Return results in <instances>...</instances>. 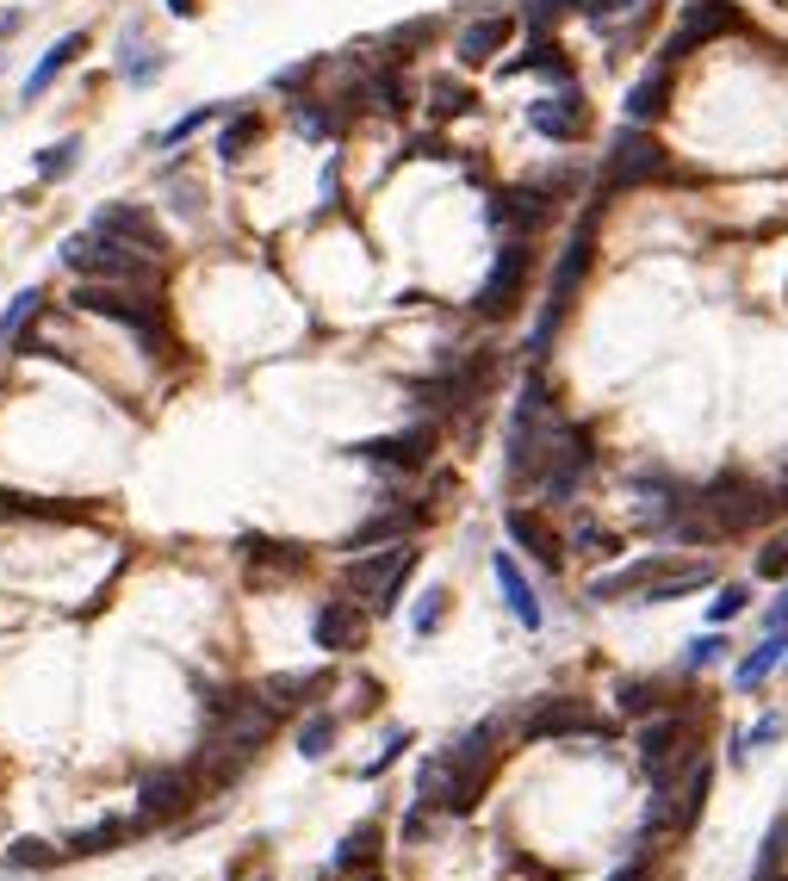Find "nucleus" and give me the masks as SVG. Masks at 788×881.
Masks as SVG:
<instances>
[{"instance_id":"29","label":"nucleus","mask_w":788,"mask_h":881,"mask_svg":"<svg viewBox=\"0 0 788 881\" xmlns=\"http://www.w3.org/2000/svg\"><path fill=\"white\" fill-rule=\"evenodd\" d=\"M81 50H87V38H81V32L56 38V44H50L44 56H38V69H32V75H25V100L50 94V81L63 75V69H69V63H75V56H81Z\"/></svg>"},{"instance_id":"22","label":"nucleus","mask_w":788,"mask_h":881,"mask_svg":"<svg viewBox=\"0 0 788 881\" xmlns=\"http://www.w3.org/2000/svg\"><path fill=\"white\" fill-rule=\"evenodd\" d=\"M509 38H516V19H509V13H485V19H473V25L454 38V56L466 69H485L490 56H504Z\"/></svg>"},{"instance_id":"33","label":"nucleus","mask_w":788,"mask_h":881,"mask_svg":"<svg viewBox=\"0 0 788 881\" xmlns=\"http://www.w3.org/2000/svg\"><path fill=\"white\" fill-rule=\"evenodd\" d=\"M726 652H733V640H726V628H708V633H695L690 645H683V677H695V671H714V664L726 659Z\"/></svg>"},{"instance_id":"18","label":"nucleus","mask_w":788,"mask_h":881,"mask_svg":"<svg viewBox=\"0 0 788 881\" xmlns=\"http://www.w3.org/2000/svg\"><path fill=\"white\" fill-rule=\"evenodd\" d=\"M720 583V566L714 559H671V566L659 571V578L646 583V597H640V609H652V602H683V597H702V590H714Z\"/></svg>"},{"instance_id":"11","label":"nucleus","mask_w":788,"mask_h":881,"mask_svg":"<svg viewBox=\"0 0 788 881\" xmlns=\"http://www.w3.org/2000/svg\"><path fill=\"white\" fill-rule=\"evenodd\" d=\"M528 131L547 143H583L590 137V94H583L578 81H559L552 94H540L528 106Z\"/></svg>"},{"instance_id":"10","label":"nucleus","mask_w":788,"mask_h":881,"mask_svg":"<svg viewBox=\"0 0 788 881\" xmlns=\"http://www.w3.org/2000/svg\"><path fill=\"white\" fill-rule=\"evenodd\" d=\"M442 447V428L435 423H411L397 428V435H373V441H354L348 459H361V466H379V473H423L428 459Z\"/></svg>"},{"instance_id":"53","label":"nucleus","mask_w":788,"mask_h":881,"mask_svg":"<svg viewBox=\"0 0 788 881\" xmlns=\"http://www.w3.org/2000/svg\"><path fill=\"white\" fill-rule=\"evenodd\" d=\"M342 881H385L379 869H354V875H342Z\"/></svg>"},{"instance_id":"26","label":"nucleus","mask_w":788,"mask_h":881,"mask_svg":"<svg viewBox=\"0 0 788 881\" xmlns=\"http://www.w3.org/2000/svg\"><path fill=\"white\" fill-rule=\"evenodd\" d=\"M615 708L628 714V721H652V714H664V708H683V695H671V677H621Z\"/></svg>"},{"instance_id":"40","label":"nucleus","mask_w":788,"mask_h":881,"mask_svg":"<svg viewBox=\"0 0 788 881\" xmlns=\"http://www.w3.org/2000/svg\"><path fill=\"white\" fill-rule=\"evenodd\" d=\"M751 578H770V583H782V578H788V528H776V535L764 540V552H757Z\"/></svg>"},{"instance_id":"6","label":"nucleus","mask_w":788,"mask_h":881,"mask_svg":"<svg viewBox=\"0 0 788 881\" xmlns=\"http://www.w3.org/2000/svg\"><path fill=\"white\" fill-rule=\"evenodd\" d=\"M416 566H423V552H416V540H392V547H366L354 552L342 566V583L354 590L361 602H373L379 614H392L397 602H404V583L416 578Z\"/></svg>"},{"instance_id":"36","label":"nucleus","mask_w":788,"mask_h":881,"mask_svg":"<svg viewBox=\"0 0 788 881\" xmlns=\"http://www.w3.org/2000/svg\"><path fill=\"white\" fill-rule=\"evenodd\" d=\"M442 621H447V590L442 583H428L423 597H416V609H411V633L428 640V633H442Z\"/></svg>"},{"instance_id":"42","label":"nucleus","mask_w":788,"mask_h":881,"mask_svg":"<svg viewBox=\"0 0 788 881\" xmlns=\"http://www.w3.org/2000/svg\"><path fill=\"white\" fill-rule=\"evenodd\" d=\"M81 162V137H63V143H50L44 156H38V180H63L69 168Z\"/></svg>"},{"instance_id":"14","label":"nucleus","mask_w":788,"mask_h":881,"mask_svg":"<svg viewBox=\"0 0 788 881\" xmlns=\"http://www.w3.org/2000/svg\"><path fill=\"white\" fill-rule=\"evenodd\" d=\"M199 795V770H180V764H168V770H143L137 782V813L143 819H180V807Z\"/></svg>"},{"instance_id":"39","label":"nucleus","mask_w":788,"mask_h":881,"mask_svg":"<svg viewBox=\"0 0 788 881\" xmlns=\"http://www.w3.org/2000/svg\"><path fill=\"white\" fill-rule=\"evenodd\" d=\"M478 100H473V87H459V81H435L428 87V112L435 118H459V112H473Z\"/></svg>"},{"instance_id":"15","label":"nucleus","mask_w":788,"mask_h":881,"mask_svg":"<svg viewBox=\"0 0 788 881\" xmlns=\"http://www.w3.org/2000/svg\"><path fill=\"white\" fill-rule=\"evenodd\" d=\"M361 640H366L361 597H354V602H348V597L317 602V614H311V645H317V652H354Z\"/></svg>"},{"instance_id":"24","label":"nucleus","mask_w":788,"mask_h":881,"mask_svg":"<svg viewBox=\"0 0 788 881\" xmlns=\"http://www.w3.org/2000/svg\"><path fill=\"white\" fill-rule=\"evenodd\" d=\"M708 788H714V757L702 752L683 770V782H677V807H671V832L677 838H690L695 826H702V807H708Z\"/></svg>"},{"instance_id":"35","label":"nucleus","mask_w":788,"mask_h":881,"mask_svg":"<svg viewBox=\"0 0 788 881\" xmlns=\"http://www.w3.org/2000/svg\"><path fill=\"white\" fill-rule=\"evenodd\" d=\"M751 602H757V597H751V583H739V578H733V583H714L708 628H733V621H739V614L751 609Z\"/></svg>"},{"instance_id":"13","label":"nucleus","mask_w":788,"mask_h":881,"mask_svg":"<svg viewBox=\"0 0 788 881\" xmlns=\"http://www.w3.org/2000/svg\"><path fill=\"white\" fill-rule=\"evenodd\" d=\"M552 211H559V193L552 187H504L490 199V224L509 230V237H535Z\"/></svg>"},{"instance_id":"3","label":"nucleus","mask_w":788,"mask_h":881,"mask_svg":"<svg viewBox=\"0 0 788 881\" xmlns=\"http://www.w3.org/2000/svg\"><path fill=\"white\" fill-rule=\"evenodd\" d=\"M63 268L81 273V280H106V286H149L156 280V255L137 249V242H118L106 230H81V237L63 242Z\"/></svg>"},{"instance_id":"31","label":"nucleus","mask_w":788,"mask_h":881,"mask_svg":"<svg viewBox=\"0 0 788 881\" xmlns=\"http://www.w3.org/2000/svg\"><path fill=\"white\" fill-rule=\"evenodd\" d=\"M504 75H552V81H571V63H566V50L552 44V38H535V44L521 50L516 63H504Z\"/></svg>"},{"instance_id":"34","label":"nucleus","mask_w":788,"mask_h":881,"mask_svg":"<svg viewBox=\"0 0 788 881\" xmlns=\"http://www.w3.org/2000/svg\"><path fill=\"white\" fill-rule=\"evenodd\" d=\"M255 143H261V112H237V118L218 131V156L224 162H242Z\"/></svg>"},{"instance_id":"38","label":"nucleus","mask_w":788,"mask_h":881,"mask_svg":"<svg viewBox=\"0 0 788 881\" xmlns=\"http://www.w3.org/2000/svg\"><path fill=\"white\" fill-rule=\"evenodd\" d=\"M69 850H56V844H44V838H19L13 850H7V869H56Z\"/></svg>"},{"instance_id":"46","label":"nucleus","mask_w":788,"mask_h":881,"mask_svg":"<svg viewBox=\"0 0 788 881\" xmlns=\"http://www.w3.org/2000/svg\"><path fill=\"white\" fill-rule=\"evenodd\" d=\"M404 752H411V733H404V726H392V733H385V752H379V757L366 764L361 776H366V782H373V776H385V770H392V764H397Z\"/></svg>"},{"instance_id":"5","label":"nucleus","mask_w":788,"mask_h":881,"mask_svg":"<svg viewBox=\"0 0 788 881\" xmlns=\"http://www.w3.org/2000/svg\"><path fill=\"white\" fill-rule=\"evenodd\" d=\"M702 509L720 521L726 540H745L751 528H770V521H782V497H776V490H764V485H751L739 466H726V473H714L708 485H702Z\"/></svg>"},{"instance_id":"49","label":"nucleus","mask_w":788,"mask_h":881,"mask_svg":"<svg viewBox=\"0 0 788 881\" xmlns=\"http://www.w3.org/2000/svg\"><path fill=\"white\" fill-rule=\"evenodd\" d=\"M317 75H323V56H317V63H299V69H286V75H273V87H280V94H299V87H311Z\"/></svg>"},{"instance_id":"19","label":"nucleus","mask_w":788,"mask_h":881,"mask_svg":"<svg viewBox=\"0 0 788 881\" xmlns=\"http://www.w3.org/2000/svg\"><path fill=\"white\" fill-rule=\"evenodd\" d=\"M428 521V504H385V509H373V516L361 521V528H354V535H348V552H366V547H392V540H411L416 528H423Z\"/></svg>"},{"instance_id":"2","label":"nucleus","mask_w":788,"mask_h":881,"mask_svg":"<svg viewBox=\"0 0 788 881\" xmlns=\"http://www.w3.org/2000/svg\"><path fill=\"white\" fill-rule=\"evenodd\" d=\"M590 261H597V230H590V218L571 230V242L559 249V261H552V280H547V304H540L535 330H528V361H547L552 335H559V323L571 317V299L583 292V280H590Z\"/></svg>"},{"instance_id":"44","label":"nucleus","mask_w":788,"mask_h":881,"mask_svg":"<svg viewBox=\"0 0 788 881\" xmlns=\"http://www.w3.org/2000/svg\"><path fill=\"white\" fill-rule=\"evenodd\" d=\"M571 547H583V552H597V559H615V552H621V540L609 535V528H597V521L583 516L578 528H571Z\"/></svg>"},{"instance_id":"8","label":"nucleus","mask_w":788,"mask_h":881,"mask_svg":"<svg viewBox=\"0 0 788 881\" xmlns=\"http://www.w3.org/2000/svg\"><path fill=\"white\" fill-rule=\"evenodd\" d=\"M528 273H535V237H504V249H497V261H490L485 286H478L473 311L485 317V323L516 317L521 299H528Z\"/></svg>"},{"instance_id":"28","label":"nucleus","mask_w":788,"mask_h":881,"mask_svg":"<svg viewBox=\"0 0 788 881\" xmlns=\"http://www.w3.org/2000/svg\"><path fill=\"white\" fill-rule=\"evenodd\" d=\"M379 844H385V826H379V819H361V826H354V832L335 844V869H342V875H354V869H373V863H379Z\"/></svg>"},{"instance_id":"21","label":"nucleus","mask_w":788,"mask_h":881,"mask_svg":"<svg viewBox=\"0 0 788 881\" xmlns=\"http://www.w3.org/2000/svg\"><path fill=\"white\" fill-rule=\"evenodd\" d=\"M782 659H788V633H757V640L739 652V664H733V690L757 695L776 671H782Z\"/></svg>"},{"instance_id":"30","label":"nucleus","mask_w":788,"mask_h":881,"mask_svg":"<svg viewBox=\"0 0 788 881\" xmlns=\"http://www.w3.org/2000/svg\"><path fill=\"white\" fill-rule=\"evenodd\" d=\"M143 819H125V813H112V819H100V826H87V832H75L69 838V857H100V850H112V844H125L131 832H137Z\"/></svg>"},{"instance_id":"17","label":"nucleus","mask_w":788,"mask_h":881,"mask_svg":"<svg viewBox=\"0 0 788 881\" xmlns=\"http://www.w3.org/2000/svg\"><path fill=\"white\" fill-rule=\"evenodd\" d=\"M671 559H677V552H640L633 566H621V571H609V578H590V583H583V602H628V597L640 602V597H646V583L659 578Z\"/></svg>"},{"instance_id":"4","label":"nucleus","mask_w":788,"mask_h":881,"mask_svg":"<svg viewBox=\"0 0 788 881\" xmlns=\"http://www.w3.org/2000/svg\"><path fill=\"white\" fill-rule=\"evenodd\" d=\"M75 304L81 311L106 317V323H125L149 354H168V317H162L156 292L149 286H106V280H81L75 286Z\"/></svg>"},{"instance_id":"7","label":"nucleus","mask_w":788,"mask_h":881,"mask_svg":"<svg viewBox=\"0 0 788 881\" xmlns=\"http://www.w3.org/2000/svg\"><path fill=\"white\" fill-rule=\"evenodd\" d=\"M671 174V156H664V143L652 137V125H621L615 143H609V156L597 168V205L615 199V193H633V187H652Z\"/></svg>"},{"instance_id":"45","label":"nucleus","mask_w":788,"mask_h":881,"mask_svg":"<svg viewBox=\"0 0 788 881\" xmlns=\"http://www.w3.org/2000/svg\"><path fill=\"white\" fill-rule=\"evenodd\" d=\"M38 304H44V292H38V286H25V292L7 304V317H0V342H13L19 323H25V317H38Z\"/></svg>"},{"instance_id":"27","label":"nucleus","mask_w":788,"mask_h":881,"mask_svg":"<svg viewBox=\"0 0 788 881\" xmlns=\"http://www.w3.org/2000/svg\"><path fill=\"white\" fill-rule=\"evenodd\" d=\"M323 690H330V671H292V677H268V683H261V695H268L273 714L304 708V702H311V695H323Z\"/></svg>"},{"instance_id":"37","label":"nucleus","mask_w":788,"mask_h":881,"mask_svg":"<svg viewBox=\"0 0 788 881\" xmlns=\"http://www.w3.org/2000/svg\"><path fill=\"white\" fill-rule=\"evenodd\" d=\"M292 125H299L304 137H335V131H342V112H330V100H299V106H292Z\"/></svg>"},{"instance_id":"52","label":"nucleus","mask_w":788,"mask_h":881,"mask_svg":"<svg viewBox=\"0 0 788 881\" xmlns=\"http://www.w3.org/2000/svg\"><path fill=\"white\" fill-rule=\"evenodd\" d=\"M168 13H180V19H193V13H199V0H168Z\"/></svg>"},{"instance_id":"16","label":"nucleus","mask_w":788,"mask_h":881,"mask_svg":"<svg viewBox=\"0 0 788 881\" xmlns=\"http://www.w3.org/2000/svg\"><path fill=\"white\" fill-rule=\"evenodd\" d=\"M504 535L516 552H528L540 571H559L566 566V540L552 535V521L540 516V509H504Z\"/></svg>"},{"instance_id":"43","label":"nucleus","mask_w":788,"mask_h":881,"mask_svg":"<svg viewBox=\"0 0 788 881\" xmlns=\"http://www.w3.org/2000/svg\"><path fill=\"white\" fill-rule=\"evenodd\" d=\"M211 118H218V106H193V112H187V118H174V125H168V131H162V137H156V143H162V149H180V143H187V137H199V131H206V125H211Z\"/></svg>"},{"instance_id":"1","label":"nucleus","mask_w":788,"mask_h":881,"mask_svg":"<svg viewBox=\"0 0 788 881\" xmlns=\"http://www.w3.org/2000/svg\"><path fill=\"white\" fill-rule=\"evenodd\" d=\"M633 752H640V770H646L652 788H677L683 770H690L708 745H702V721H695V708L683 702V708H664V714H652V721H640Z\"/></svg>"},{"instance_id":"12","label":"nucleus","mask_w":788,"mask_h":881,"mask_svg":"<svg viewBox=\"0 0 788 881\" xmlns=\"http://www.w3.org/2000/svg\"><path fill=\"white\" fill-rule=\"evenodd\" d=\"M739 25H745V19L733 13V0H690V7L677 13V32L659 44V63L677 69L695 44H714L720 32H739Z\"/></svg>"},{"instance_id":"48","label":"nucleus","mask_w":788,"mask_h":881,"mask_svg":"<svg viewBox=\"0 0 788 881\" xmlns=\"http://www.w3.org/2000/svg\"><path fill=\"white\" fill-rule=\"evenodd\" d=\"M156 75H162V50H143L137 63L125 56V81H131V87H149Z\"/></svg>"},{"instance_id":"25","label":"nucleus","mask_w":788,"mask_h":881,"mask_svg":"<svg viewBox=\"0 0 788 881\" xmlns=\"http://www.w3.org/2000/svg\"><path fill=\"white\" fill-rule=\"evenodd\" d=\"M94 230H106V237H118V242H137V249H149V255L168 249V242H162V230H156V218H149L143 205H100V211H94Z\"/></svg>"},{"instance_id":"32","label":"nucleus","mask_w":788,"mask_h":881,"mask_svg":"<svg viewBox=\"0 0 788 881\" xmlns=\"http://www.w3.org/2000/svg\"><path fill=\"white\" fill-rule=\"evenodd\" d=\"M335 733H342V721H335L330 708H311L299 721V757H311V764H317V757H330Z\"/></svg>"},{"instance_id":"54","label":"nucleus","mask_w":788,"mask_h":881,"mask_svg":"<svg viewBox=\"0 0 788 881\" xmlns=\"http://www.w3.org/2000/svg\"><path fill=\"white\" fill-rule=\"evenodd\" d=\"M770 826H776V832H782V844H788V813H782V819H770Z\"/></svg>"},{"instance_id":"47","label":"nucleus","mask_w":788,"mask_h":881,"mask_svg":"<svg viewBox=\"0 0 788 881\" xmlns=\"http://www.w3.org/2000/svg\"><path fill=\"white\" fill-rule=\"evenodd\" d=\"M782 733H788V721H782V714H764V721H757L751 733H745V752H770V745L782 739Z\"/></svg>"},{"instance_id":"50","label":"nucleus","mask_w":788,"mask_h":881,"mask_svg":"<svg viewBox=\"0 0 788 881\" xmlns=\"http://www.w3.org/2000/svg\"><path fill=\"white\" fill-rule=\"evenodd\" d=\"M609 881H652V863H646V850H628V863L615 869Z\"/></svg>"},{"instance_id":"41","label":"nucleus","mask_w":788,"mask_h":881,"mask_svg":"<svg viewBox=\"0 0 788 881\" xmlns=\"http://www.w3.org/2000/svg\"><path fill=\"white\" fill-rule=\"evenodd\" d=\"M428 38H435V19H411V25H397L385 38V50H392V63H411V50H423Z\"/></svg>"},{"instance_id":"23","label":"nucleus","mask_w":788,"mask_h":881,"mask_svg":"<svg viewBox=\"0 0 788 881\" xmlns=\"http://www.w3.org/2000/svg\"><path fill=\"white\" fill-rule=\"evenodd\" d=\"M671 87H677V69L652 63L646 75L628 87V106H621V112H628V125H659L664 112H671Z\"/></svg>"},{"instance_id":"9","label":"nucleus","mask_w":788,"mask_h":881,"mask_svg":"<svg viewBox=\"0 0 788 881\" xmlns=\"http://www.w3.org/2000/svg\"><path fill=\"white\" fill-rule=\"evenodd\" d=\"M516 733L528 745H547V739H609V721H597L578 695H540L535 708L521 714Z\"/></svg>"},{"instance_id":"20","label":"nucleus","mask_w":788,"mask_h":881,"mask_svg":"<svg viewBox=\"0 0 788 881\" xmlns=\"http://www.w3.org/2000/svg\"><path fill=\"white\" fill-rule=\"evenodd\" d=\"M490 578H497V590H504V602H509V614H516L528 633H540L547 628V609H540V590L528 583V571H521V559L516 552H490Z\"/></svg>"},{"instance_id":"51","label":"nucleus","mask_w":788,"mask_h":881,"mask_svg":"<svg viewBox=\"0 0 788 881\" xmlns=\"http://www.w3.org/2000/svg\"><path fill=\"white\" fill-rule=\"evenodd\" d=\"M764 633H788V578H782V597L764 609Z\"/></svg>"}]
</instances>
